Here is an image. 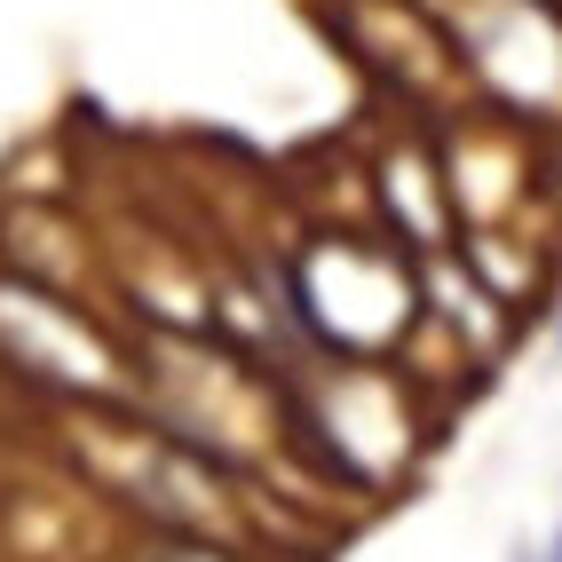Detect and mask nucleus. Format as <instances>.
<instances>
[{
	"mask_svg": "<svg viewBox=\"0 0 562 562\" xmlns=\"http://www.w3.org/2000/svg\"><path fill=\"white\" fill-rule=\"evenodd\" d=\"M515 562H562V522H554L539 547H515Z\"/></svg>",
	"mask_w": 562,
	"mask_h": 562,
	"instance_id": "nucleus-4",
	"label": "nucleus"
},
{
	"mask_svg": "<svg viewBox=\"0 0 562 562\" xmlns=\"http://www.w3.org/2000/svg\"><path fill=\"white\" fill-rule=\"evenodd\" d=\"M0 364L56 404H127V341L48 278L0 270Z\"/></svg>",
	"mask_w": 562,
	"mask_h": 562,
	"instance_id": "nucleus-2",
	"label": "nucleus"
},
{
	"mask_svg": "<svg viewBox=\"0 0 562 562\" xmlns=\"http://www.w3.org/2000/svg\"><path fill=\"white\" fill-rule=\"evenodd\" d=\"M120 562H246V554L222 539H151V547H127Z\"/></svg>",
	"mask_w": 562,
	"mask_h": 562,
	"instance_id": "nucleus-3",
	"label": "nucleus"
},
{
	"mask_svg": "<svg viewBox=\"0 0 562 562\" xmlns=\"http://www.w3.org/2000/svg\"><path fill=\"white\" fill-rule=\"evenodd\" d=\"M554 357H562V317H554Z\"/></svg>",
	"mask_w": 562,
	"mask_h": 562,
	"instance_id": "nucleus-5",
	"label": "nucleus"
},
{
	"mask_svg": "<svg viewBox=\"0 0 562 562\" xmlns=\"http://www.w3.org/2000/svg\"><path fill=\"white\" fill-rule=\"evenodd\" d=\"M285 317L325 364H381L404 349V333L428 317L420 270L396 246L357 231H317L285 254Z\"/></svg>",
	"mask_w": 562,
	"mask_h": 562,
	"instance_id": "nucleus-1",
	"label": "nucleus"
},
{
	"mask_svg": "<svg viewBox=\"0 0 562 562\" xmlns=\"http://www.w3.org/2000/svg\"><path fill=\"white\" fill-rule=\"evenodd\" d=\"M539 9H562V0H539Z\"/></svg>",
	"mask_w": 562,
	"mask_h": 562,
	"instance_id": "nucleus-6",
	"label": "nucleus"
}]
</instances>
